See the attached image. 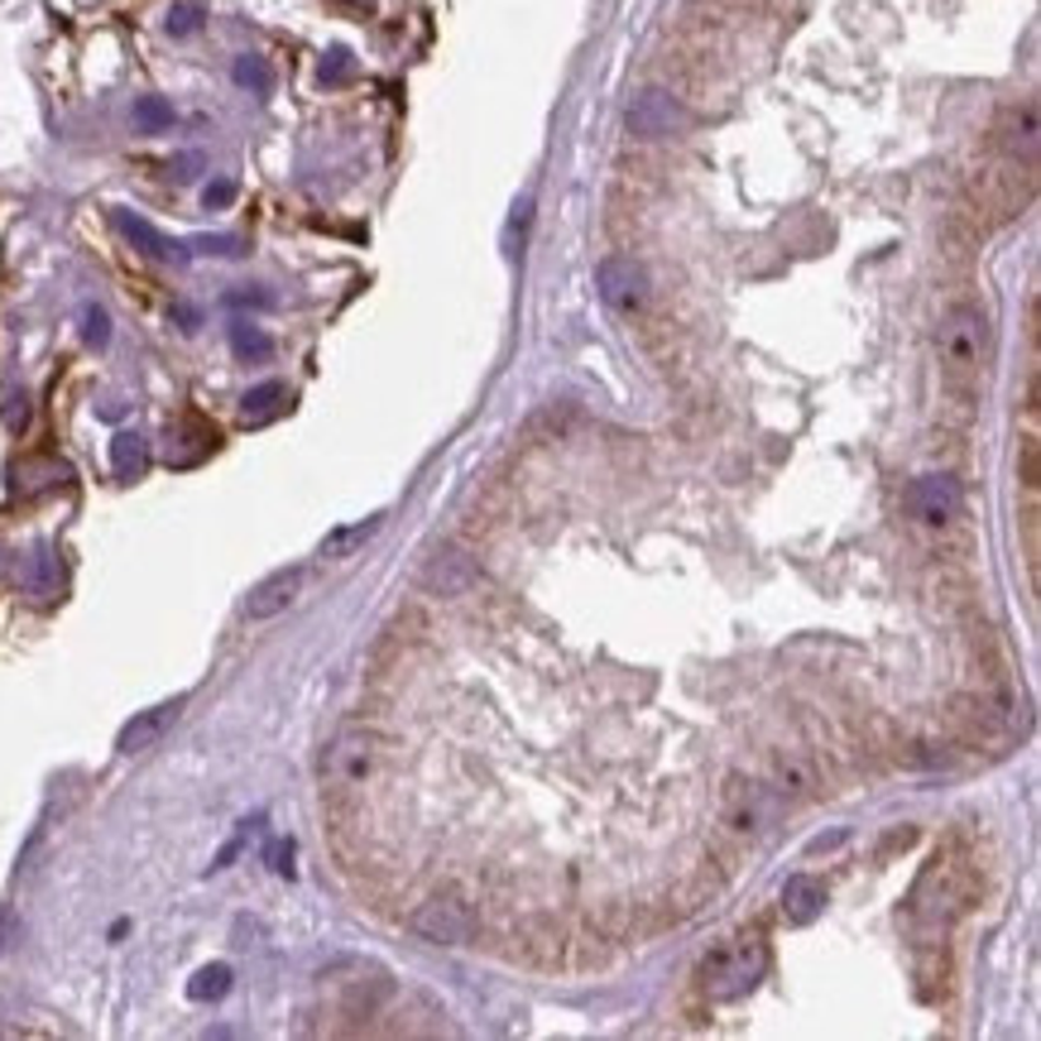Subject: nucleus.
Instances as JSON below:
<instances>
[{
  "instance_id": "nucleus-26",
  "label": "nucleus",
  "mask_w": 1041,
  "mask_h": 1041,
  "mask_svg": "<svg viewBox=\"0 0 1041 1041\" xmlns=\"http://www.w3.org/2000/svg\"><path fill=\"white\" fill-rule=\"evenodd\" d=\"M255 826H259V816H255V821H241V830H235L226 845H221V854L212 860V874H221V868H231L235 860H241V850H245V840H250V830H255Z\"/></svg>"
},
{
  "instance_id": "nucleus-15",
  "label": "nucleus",
  "mask_w": 1041,
  "mask_h": 1041,
  "mask_svg": "<svg viewBox=\"0 0 1041 1041\" xmlns=\"http://www.w3.org/2000/svg\"><path fill=\"white\" fill-rule=\"evenodd\" d=\"M1004 149L1012 154V159H1022V164L1037 159V107H1032V101H1022L1018 111L1004 115Z\"/></svg>"
},
{
  "instance_id": "nucleus-19",
  "label": "nucleus",
  "mask_w": 1041,
  "mask_h": 1041,
  "mask_svg": "<svg viewBox=\"0 0 1041 1041\" xmlns=\"http://www.w3.org/2000/svg\"><path fill=\"white\" fill-rule=\"evenodd\" d=\"M130 121H135L140 135H164V130H174V101L168 97H140L135 111H130Z\"/></svg>"
},
{
  "instance_id": "nucleus-31",
  "label": "nucleus",
  "mask_w": 1041,
  "mask_h": 1041,
  "mask_svg": "<svg viewBox=\"0 0 1041 1041\" xmlns=\"http://www.w3.org/2000/svg\"><path fill=\"white\" fill-rule=\"evenodd\" d=\"M34 586H38V590H54V552H38V562H34Z\"/></svg>"
},
{
  "instance_id": "nucleus-1",
  "label": "nucleus",
  "mask_w": 1041,
  "mask_h": 1041,
  "mask_svg": "<svg viewBox=\"0 0 1041 1041\" xmlns=\"http://www.w3.org/2000/svg\"><path fill=\"white\" fill-rule=\"evenodd\" d=\"M763 970H768V945L758 935H734L701 960V988L716 1004H734L763 979Z\"/></svg>"
},
{
  "instance_id": "nucleus-8",
  "label": "nucleus",
  "mask_w": 1041,
  "mask_h": 1041,
  "mask_svg": "<svg viewBox=\"0 0 1041 1041\" xmlns=\"http://www.w3.org/2000/svg\"><path fill=\"white\" fill-rule=\"evenodd\" d=\"M302 582H308V572H302V566H279V572H269L265 582H255V586H250V596H245V619H255V624H265V619L284 614L288 605L298 600Z\"/></svg>"
},
{
  "instance_id": "nucleus-9",
  "label": "nucleus",
  "mask_w": 1041,
  "mask_h": 1041,
  "mask_svg": "<svg viewBox=\"0 0 1041 1041\" xmlns=\"http://www.w3.org/2000/svg\"><path fill=\"white\" fill-rule=\"evenodd\" d=\"M115 231H121L125 241L140 250V255L159 259V265H188V259H192L188 245H178L174 235H164L159 226H149V221H144L140 212H130V207H121V212H115Z\"/></svg>"
},
{
  "instance_id": "nucleus-32",
  "label": "nucleus",
  "mask_w": 1041,
  "mask_h": 1041,
  "mask_svg": "<svg viewBox=\"0 0 1041 1041\" xmlns=\"http://www.w3.org/2000/svg\"><path fill=\"white\" fill-rule=\"evenodd\" d=\"M174 322L182 326V332H197V326H202V312L188 308V302H178V308H174Z\"/></svg>"
},
{
  "instance_id": "nucleus-30",
  "label": "nucleus",
  "mask_w": 1041,
  "mask_h": 1041,
  "mask_svg": "<svg viewBox=\"0 0 1041 1041\" xmlns=\"http://www.w3.org/2000/svg\"><path fill=\"white\" fill-rule=\"evenodd\" d=\"M265 860H269V868H279L284 878H294V845H288V840L269 845V850H265Z\"/></svg>"
},
{
  "instance_id": "nucleus-16",
  "label": "nucleus",
  "mask_w": 1041,
  "mask_h": 1041,
  "mask_svg": "<svg viewBox=\"0 0 1041 1041\" xmlns=\"http://www.w3.org/2000/svg\"><path fill=\"white\" fill-rule=\"evenodd\" d=\"M111 470L115 480H140L149 470V442L140 432H115L111 438Z\"/></svg>"
},
{
  "instance_id": "nucleus-29",
  "label": "nucleus",
  "mask_w": 1041,
  "mask_h": 1041,
  "mask_svg": "<svg viewBox=\"0 0 1041 1041\" xmlns=\"http://www.w3.org/2000/svg\"><path fill=\"white\" fill-rule=\"evenodd\" d=\"M15 935H20V917H15V907L10 902H0V955L15 945Z\"/></svg>"
},
{
  "instance_id": "nucleus-12",
  "label": "nucleus",
  "mask_w": 1041,
  "mask_h": 1041,
  "mask_svg": "<svg viewBox=\"0 0 1041 1041\" xmlns=\"http://www.w3.org/2000/svg\"><path fill=\"white\" fill-rule=\"evenodd\" d=\"M423 582L438 590V596H466L470 586H476V566H470L466 552H456V547H442L438 557L428 562V572H423Z\"/></svg>"
},
{
  "instance_id": "nucleus-20",
  "label": "nucleus",
  "mask_w": 1041,
  "mask_h": 1041,
  "mask_svg": "<svg viewBox=\"0 0 1041 1041\" xmlns=\"http://www.w3.org/2000/svg\"><path fill=\"white\" fill-rule=\"evenodd\" d=\"M231 351H235V361L259 365V361H269V355H274V341L259 332V326H250V322H231Z\"/></svg>"
},
{
  "instance_id": "nucleus-17",
  "label": "nucleus",
  "mask_w": 1041,
  "mask_h": 1041,
  "mask_svg": "<svg viewBox=\"0 0 1041 1041\" xmlns=\"http://www.w3.org/2000/svg\"><path fill=\"white\" fill-rule=\"evenodd\" d=\"M231 984H235V970L221 965V960H212V965H202L192 974L188 998H192V1004H221V998L231 994Z\"/></svg>"
},
{
  "instance_id": "nucleus-5",
  "label": "nucleus",
  "mask_w": 1041,
  "mask_h": 1041,
  "mask_svg": "<svg viewBox=\"0 0 1041 1041\" xmlns=\"http://www.w3.org/2000/svg\"><path fill=\"white\" fill-rule=\"evenodd\" d=\"M375 773V740L361 730H346L326 744L322 754V787L332 793H351V787H365V777Z\"/></svg>"
},
{
  "instance_id": "nucleus-11",
  "label": "nucleus",
  "mask_w": 1041,
  "mask_h": 1041,
  "mask_svg": "<svg viewBox=\"0 0 1041 1041\" xmlns=\"http://www.w3.org/2000/svg\"><path fill=\"white\" fill-rule=\"evenodd\" d=\"M724 821L734 830H754L768 821V787L758 783H744V777H730V787H724Z\"/></svg>"
},
{
  "instance_id": "nucleus-2",
  "label": "nucleus",
  "mask_w": 1041,
  "mask_h": 1041,
  "mask_svg": "<svg viewBox=\"0 0 1041 1041\" xmlns=\"http://www.w3.org/2000/svg\"><path fill=\"white\" fill-rule=\"evenodd\" d=\"M935 346H941L945 379H951V385H974L984 370V355H988V318H984L979 302H960V308L945 312Z\"/></svg>"
},
{
  "instance_id": "nucleus-10",
  "label": "nucleus",
  "mask_w": 1041,
  "mask_h": 1041,
  "mask_svg": "<svg viewBox=\"0 0 1041 1041\" xmlns=\"http://www.w3.org/2000/svg\"><path fill=\"white\" fill-rule=\"evenodd\" d=\"M178 710H182V696H174V701H159V706H149V710H140V716H130L121 724V734H115V749L121 754H144V749H154L168 734V724L178 720Z\"/></svg>"
},
{
  "instance_id": "nucleus-25",
  "label": "nucleus",
  "mask_w": 1041,
  "mask_h": 1041,
  "mask_svg": "<svg viewBox=\"0 0 1041 1041\" xmlns=\"http://www.w3.org/2000/svg\"><path fill=\"white\" fill-rule=\"evenodd\" d=\"M188 250H197V255H245V241L241 235H197Z\"/></svg>"
},
{
  "instance_id": "nucleus-6",
  "label": "nucleus",
  "mask_w": 1041,
  "mask_h": 1041,
  "mask_svg": "<svg viewBox=\"0 0 1041 1041\" xmlns=\"http://www.w3.org/2000/svg\"><path fill=\"white\" fill-rule=\"evenodd\" d=\"M677 130H687V107L663 87H643L629 101V135L639 140H672Z\"/></svg>"
},
{
  "instance_id": "nucleus-4",
  "label": "nucleus",
  "mask_w": 1041,
  "mask_h": 1041,
  "mask_svg": "<svg viewBox=\"0 0 1041 1041\" xmlns=\"http://www.w3.org/2000/svg\"><path fill=\"white\" fill-rule=\"evenodd\" d=\"M596 288H600V302L619 318H639L643 308H649L653 288H649V274L643 265H634L629 255H605L596 265Z\"/></svg>"
},
{
  "instance_id": "nucleus-14",
  "label": "nucleus",
  "mask_w": 1041,
  "mask_h": 1041,
  "mask_svg": "<svg viewBox=\"0 0 1041 1041\" xmlns=\"http://www.w3.org/2000/svg\"><path fill=\"white\" fill-rule=\"evenodd\" d=\"M379 529H385V513H370V519H361V523H341V529H332L322 538V557L326 562H346L351 552L370 543Z\"/></svg>"
},
{
  "instance_id": "nucleus-7",
  "label": "nucleus",
  "mask_w": 1041,
  "mask_h": 1041,
  "mask_svg": "<svg viewBox=\"0 0 1041 1041\" xmlns=\"http://www.w3.org/2000/svg\"><path fill=\"white\" fill-rule=\"evenodd\" d=\"M907 509L921 529H945L960 513V485L951 476H917L907 490Z\"/></svg>"
},
{
  "instance_id": "nucleus-13",
  "label": "nucleus",
  "mask_w": 1041,
  "mask_h": 1041,
  "mask_svg": "<svg viewBox=\"0 0 1041 1041\" xmlns=\"http://www.w3.org/2000/svg\"><path fill=\"white\" fill-rule=\"evenodd\" d=\"M826 912V883L811 874H793L783 883V917L793 927H811L816 917Z\"/></svg>"
},
{
  "instance_id": "nucleus-18",
  "label": "nucleus",
  "mask_w": 1041,
  "mask_h": 1041,
  "mask_svg": "<svg viewBox=\"0 0 1041 1041\" xmlns=\"http://www.w3.org/2000/svg\"><path fill=\"white\" fill-rule=\"evenodd\" d=\"M284 403H288V385H279V379H265V385L245 389L241 413H245V423H265V418H274Z\"/></svg>"
},
{
  "instance_id": "nucleus-33",
  "label": "nucleus",
  "mask_w": 1041,
  "mask_h": 1041,
  "mask_svg": "<svg viewBox=\"0 0 1041 1041\" xmlns=\"http://www.w3.org/2000/svg\"><path fill=\"white\" fill-rule=\"evenodd\" d=\"M346 5H370V0H346Z\"/></svg>"
},
{
  "instance_id": "nucleus-21",
  "label": "nucleus",
  "mask_w": 1041,
  "mask_h": 1041,
  "mask_svg": "<svg viewBox=\"0 0 1041 1041\" xmlns=\"http://www.w3.org/2000/svg\"><path fill=\"white\" fill-rule=\"evenodd\" d=\"M231 77H235V87L255 91V97H269V87H274L269 63L255 58V54H241V58H235V63H231Z\"/></svg>"
},
{
  "instance_id": "nucleus-3",
  "label": "nucleus",
  "mask_w": 1041,
  "mask_h": 1041,
  "mask_svg": "<svg viewBox=\"0 0 1041 1041\" xmlns=\"http://www.w3.org/2000/svg\"><path fill=\"white\" fill-rule=\"evenodd\" d=\"M408 931L423 935L428 945H452V951H456V945L476 941L480 917H476V907L461 898V893H432L423 907H413V912H408Z\"/></svg>"
},
{
  "instance_id": "nucleus-28",
  "label": "nucleus",
  "mask_w": 1041,
  "mask_h": 1041,
  "mask_svg": "<svg viewBox=\"0 0 1041 1041\" xmlns=\"http://www.w3.org/2000/svg\"><path fill=\"white\" fill-rule=\"evenodd\" d=\"M274 294L269 288H235V294H226V308H269Z\"/></svg>"
},
{
  "instance_id": "nucleus-22",
  "label": "nucleus",
  "mask_w": 1041,
  "mask_h": 1041,
  "mask_svg": "<svg viewBox=\"0 0 1041 1041\" xmlns=\"http://www.w3.org/2000/svg\"><path fill=\"white\" fill-rule=\"evenodd\" d=\"M202 20H207V10L197 5V0H178V5L168 10L164 30L174 34V38H188V34H197V30H202Z\"/></svg>"
},
{
  "instance_id": "nucleus-24",
  "label": "nucleus",
  "mask_w": 1041,
  "mask_h": 1041,
  "mask_svg": "<svg viewBox=\"0 0 1041 1041\" xmlns=\"http://www.w3.org/2000/svg\"><path fill=\"white\" fill-rule=\"evenodd\" d=\"M355 73V58H351V48H326V58H322V68H318V77L326 87H341L346 77Z\"/></svg>"
},
{
  "instance_id": "nucleus-23",
  "label": "nucleus",
  "mask_w": 1041,
  "mask_h": 1041,
  "mask_svg": "<svg viewBox=\"0 0 1041 1041\" xmlns=\"http://www.w3.org/2000/svg\"><path fill=\"white\" fill-rule=\"evenodd\" d=\"M82 341H87L91 351H101V346L111 341V312L97 308V302H91V308L82 312Z\"/></svg>"
},
{
  "instance_id": "nucleus-27",
  "label": "nucleus",
  "mask_w": 1041,
  "mask_h": 1041,
  "mask_svg": "<svg viewBox=\"0 0 1041 1041\" xmlns=\"http://www.w3.org/2000/svg\"><path fill=\"white\" fill-rule=\"evenodd\" d=\"M202 202L212 207V212H221V207H231V202H235V182H231V178H217V182H207V188H202Z\"/></svg>"
}]
</instances>
